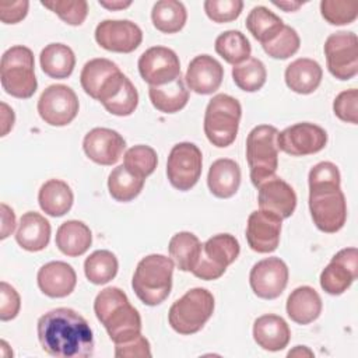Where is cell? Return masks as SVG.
<instances>
[{"instance_id":"74e56055","label":"cell","mask_w":358,"mask_h":358,"mask_svg":"<svg viewBox=\"0 0 358 358\" xmlns=\"http://www.w3.org/2000/svg\"><path fill=\"white\" fill-rule=\"evenodd\" d=\"M117 70L116 63L105 57H96L87 62L80 74V83L87 95L96 99L103 83Z\"/></svg>"},{"instance_id":"484cf974","label":"cell","mask_w":358,"mask_h":358,"mask_svg":"<svg viewBox=\"0 0 358 358\" xmlns=\"http://www.w3.org/2000/svg\"><path fill=\"white\" fill-rule=\"evenodd\" d=\"M323 70L320 64L309 57H299L291 62L284 73L287 87L302 95L312 94L322 83Z\"/></svg>"},{"instance_id":"4fadbf2b","label":"cell","mask_w":358,"mask_h":358,"mask_svg":"<svg viewBox=\"0 0 358 358\" xmlns=\"http://www.w3.org/2000/svg\"><path fill=\"white\" fill-rule=\"evenodd\" d=\"M327 144V133L323 127L302 122L295 123L277 134V147L292 157H303L322 151Z\"/></svg>"},{"instance_id":"5bb4252c","label":"cell","mask_w":358,"mask_h":358,"mask_svg":"<svg viewBox=\"0 0 358 358\" xmlns=\"http://www.w3.org/2000/svg\"><path fill=\"white\" fill-rule=\"evenodd\" d=\"M138 73L150 87L165 85L180 77L178 55L165 46L148 48L138 59Z\"/></svg>"},{"instance_id":"cb8c5ba5","label":"cell","mask_w":358,"mask_h":358,"mask_svg":"<svg viewBox=\"0 0 358 358\" xmlns=\"http://www.w3.org/2000/svg\"><path fill=\"white\" fill-rule=\"evenodd\" d=\"M253 338L266 351L284 350L291 338L288 323L278 315L267 313L259 316L253 323Z\"/></svg>"},{"instance_id":"603a6c76","label":"cell","mask_w":358,"mask_h":358,"mask_svg":"<svg viewBox=\"0 0 358 358\" xmlns=\"http://www.w3.org/2000/svg\"><path fill=\"white\" fill-rule=\"evenodd\" d=\"M39 289L50 298H64L70 295L77 284L74 268L66 262L55 260L43 264L36 275Z\"/></svg>"},{"instance_id":"277c9868","label":"cell","mask_w":358,"mask_h":358,"mask_svg":"<svg viewBox=\"0 0 358 358\" xmlns=\"http://www.w3.org/2000/svg\"><path fill=\"white\" fill-rule=\"evenodd\" d=\"M175 263L164 255H148L143 257L134 270L131 288L137 298L148 306L162 303L172 289V274Z\"/></svg>"},{"instance_id":"c3c4849f","label":"cell","mask_w":358,"mask_h":358,"mask_svg":"<svg viewBox=\"0 0 358 358\" xmlns=\"http://www.w3.org/2000/svg\"><path fill=\"white\" fill-rule=\"evenodd\" d=\"M115 357L117 358H145L151 357V347L148 340L138 334L137 337L126 341L115 344Z\"/></svg>"},{"instance_id":"60d3db41","label":"cell","mask_w":358,"mask_h":358,"mask_svg":"<svg viewBox=\"0 0 358 358\" xmlns=\"http://www.w3.org/2000/svg\"><path fill=\"white\" fill-rule=\"evenodd\" d=\"M158 164V155L150 145L138 144L129 148L123 157V165L134 175L145 179L150 176Z\"/></svg>"},{"instance_id":"681fc988","label":"cell","mask_w":358,"mask_h":358,"mask_svg":"<svg viewBox=\"0 0 358 358\" xmlns=\"http://www.w3.org/2000/svg\"><path fill=\"white\" fill-rule=\"evenodd\" d=\"M29 3L27 0L18 1H0V20L3 24H17L22 21L28 14Z\"/></svg>"},{"instance_id":"db71d44e","label":"cell","mask_w":358,"mask_h":358,"mask_svg":"<svg viewBox=\"0 0 358 358\" xmlns=\"http://www.w3.org/2000/svg\"><path fill=\"white\" fill-rule=\"evenodd\" d=\"M273 4L287 13L289 11H296L299 7H302V1H294V0H282V1H273Z\"/></svg>"},{"instance_id":"9c48e42d","label":"cell","mask_w":358,"mask_h":358,"mask_svg":"<svg viewBox=\"0 0 358 358\" xmlns=\"http://www.w3.org/2000/svg\"><path fill=\"white\" fill-rule=\"evenodd\" d=\"M239 252L241 246L234 235L217 234L203 243L199 262L192 273L200 280H217L238 259Z\"/></svg>"},{"instance_id":"f6af8a7d","label":"cell","mask_w":358,"mask_h":358,"mask_svg":"<svg viewBox=\"0 0 358 358\" xmlns=\"http://www.w3.org/2000/svg\"><path fill=\"white\" fill-rule=\"evenodd\" d=\"M204 11L207 17L217 22H231L236 20L243 8L242 0H206L204 1Z\"/></svg>"},{"instance_id":"11a10c76","label":"cell","mask_w":358,"mask_h":358,"mask_svg":"<svg viewBox=\"0 0 358 358\" xmlns=\"http://www.w3.org/2000/svg\"><path fill=\"white\" fill-rule=\"evenodd\" d=\"M288 357H313V351H310L306 345H296L288 352Z\"/></svg>"},{"instance_id":"b9f144b4","label":"cell","mask_w":358,"mask_h":358,"mask_svg":"<svg viewBox=\"0 0 358 358\" xmlns=\"http://www.w3.org/2000/svg\"><path fill=\"white\" fill-rule=\"evenodd\" d=\"M263 50L273 59H288L299 50L301 39L298 32L289 27L284 25L282 29L267 43L262 45Z\"/></svg>"},{"instance_id":"7a4b0ae2","label":"cell","mask_w":358,"mask_h":358,"mask_svg":"<svg viewBox=\"0 0 358 358\" xmlns=\"http://www.w3.org/2000/svg\"><path fill=\"white\" fill-rule=\"evenodd\" d=\"M340 182V171L333 162H319L309 171L310 215L316 228L326 234L340 231L347 220V201Z\"/></svg>"},{"instance_id":"6da1fadb","label":"cell","mask_w":358,"mask_h":358,"mask_svg":"<svg viewBox=\"0 0 358 358\" xmlns=\"http://www.w3.org/2000/svg\"><path fill=\"white\" fill-rule=\"evenodd\" d=\"M38 338L45 352L56 358H88L94 354V334L74 309L56 308L38 320Z\"/></svg>"},{"instance_id":"ac0fdd59","label":"cell","mask_w":358,"mask_h":358,"mask_svg":"<svg viewBox=\"0 0 358 358\" xmlns=\"http://www.w3.org/2000/svg\"><path fill=\"white\" fill-rule=\"evenodd\" d=\"M96 101L115 116H129L138 105V92L127 76L117 70L103 83Z\"/></svg>"},{"instance_id":"ee69618b","label":"cell","mask_w":358,"mask_h":358,"mask_svg":"<svg viewBox=\"0 0 358 358\" xmlns=\"http://www.w3.org/2000/svg\"><path fill=\"white\" fill-rule=\"evenodd\" d=\"M320 14L331 25H347L358 15V3L347 0H322Z\"/></svg>"},{"instance_id":"f907efd6","label":"cell","mask_w":358,"mask_h":358,"mask_svg":"<svg viewBox=\"0 0 358 358\" xmlns=\"http://www.w3.org/2000/svg\"><path fill=\"white\" fill-rule=\"evenodd\" d=\"M15 229V214L11 207L1 203V239H6Z\"/></svg>"},{"instance_id":"f5cc1de1","label":"cell","mask_w":358,"mask_h":358,"mask_svg":"<svg viewBox=\"0 0 358 358\" xmlns=\"http://www.w3.org/2000/svg\"><path fill=\"white\" fill-rule=\"evenodd\" d=\"M98 3H99V6H102L108 10H112V11L123 10V8H127L131 6L130 0H127V1H124V0H99Z\"/></svg>"},{"instance_id":"7dc6e473","label":"cell","mask_w":358,"mask_h":358,"mask_svg":"<svg viewBox=\"0 0 358 358\" xmlns=\"http://www.w3.org/2000/svg\"><path fill=\"white\" fill-rule=\"evenodd\" d=\"M21 298L15 288L6 281L0 282V319L3 322L14 319L20 313Z\"/></svg>"},{"instance_id":"d6a6232c","label":"cell","mask_w":358,"mask_h":358,"mask_svg":"<svg viewBox=\"0 0 358 358\" xmlns=\"http://www.w3.org/2000/svg\"><path fill=\"white\" fill-rule=\"evenodd\" d=\"M201 246L203 243L194 234L182 231L171 238L168 250L171 259L179 270L192 273L199 262Z\"/></svg>"},{"instance_id":"1f68e13d","label":"cell","mask_w":358,"mask_h":358,"mask_svg":"<svg viewBox=\"0 0 358 358\" xmlns=\"http://www.w3.org/2000/svg\"><path fill=\"white\" fill-rule=\"evenodd\" d=\"M148 96L152 106L162 113H176L183 109L189 101V90L182 77L175 81L148 88Z\"/></svg>"},{"instance_id":"2e32d148","label":"cell","mask_w":358,"mask_h":358,"mask_svg":"<svg viewBox=\"0 0 358 358\" xmlns=\"http://www.w3.org/2000/svg\"><path fill=\"white\" fill-rule=\"evenodd\" d=\"M96 43L109 52L130 53L143 41V31L130 20H103L95 28Z\"/></svg>"},{"instance_id":"ba28073f","label":"cell","mask_w":358,"mask_h":358,"mask_svg":"<svg viewBox=\"0 0 358 358\" xmlns=\"http://www.w3.org/2000/svg\"><path fill=\"white\" fill-rule=\"evenodd\" d=\"M213 294L201 287L189 289L169 308L168 322L171 327L183 336L200 331L214 312Z\"/></svg>"},{"instance_id":"d590c367","label":"cell","mask_w":358,"mask_h":358,"mask_svg":"<svg viewBox=\"0 0 358 358\" xmlns=\"http://www.w3.org/2000/svg\"><path fill=\"white\" fill-rule=\"evenodd\" d=\"M282 20L264 6H257L250 10L246 17V28L256 41L262 45L271 41L284 27Z\"/></svg>"},{"instance_id":"44dd1931","label":"cell","mask_w":358,"mask_h":358,"mask_svg":"<svg viewBox=\"0 0 358 358\" xmlns=\"http://www.w3.org/2000/svg\"><path fill=\"white\" fill-rule=\"evenodd\" d=\"M224 78V67L210 55H199L190 60L185 83L189 90L200 95L215 92Z\"/></svg>"},{"instance_id":"f546056e","label":"cell","mask_w":358,"mask_h":358,"mask_svg":"<svg viewBox=\"0 0 358 358\" xmlns=\"http://www.w3.org/2000/svg\"><path fill=\"white\" fill-rule=\"evenodd\" d=\"M41 210L50 217H62L70 211L74 194L71 187L60 179H49L45 182L38 193Z\"/></svg>"},{"instance_id":"f1b7e54d","label":"cell","mask_w":358,"mask_h":358,"mask_svg":"<svg viewBox=\"0 0 358 358\" xmlns=\"http://www.w3.org/2000/svg\"><path fill=\"white\" fill-rule=\"evenodd\" d=\"M91 243V229L83 221L69 220L63 222L56 231V246L66 256H81L90 249Z\"/></svg>"},{"instance_id":"e575fe53","label":"cell","mask_w":358,"mask_h":358,"mask_svg":"<svg viewBox=\"0 0 358 358\" xmlns=\"http://www.w3.org/2000/svg\"><path fill=\"white\" fill-rule=\"evenodd\" d=\"M145 179L130 172L123 164L113 168L108 176V190L116 201H130L136 199L144 187Z\"/></svg>"},{"instance_id":"816d5d0a","label":"cell","mask_w":358,"mask_h":358,"mask_svg":"<svg viewBox=\"0 0 358 358\" xmlns=\"http://www.w3.org/2000/svg\"><path fill=\"white\" fill-rule=\"evenodd\" d=\"M15 122V116H14V110L6 103L1 102V137L7 136V133L13 129Z\"/></svg>"},{"instance_id":"9a60e30c","label":"cell","mask_w":358,"mask_h":358,"mask_svg":"<svg viewBox=\"0 0 358 358\" xmlns=\"http://www.w3.org/2000/svg\"><path fill=\"white\" fill-rule=\"evenodd\" d=\"M288 267L280 257H266L253 264L249 282L250 288L262 299L278 298L288 284Z\"/></svg>"},{"instance_id":"30bf717a","label":"cell","mask_w":358,"mask_h":358,"mask_svg":"<svg viewBox=\"0 0 358 358\" xmlns=\"http://www.w3.org/2000/svg\"><path fill=\"white\" fill-rule=\"evenodd\" d=\"M203 155L200 148L189 141L172 147L166 161V176L169 183L182 192L190 190L200 179Z\"/></svg>"},{"instance_id":"4dcf8cb0","label":"cell","mask_w":358,"mask_h":358,"mask_svg":"<svg viewBox=\"0 0 358 358\" xmlns=\"http://www.w3.org/2000/svg\"><path fill=\"white\" fill-rule=\"evenodd\" d=\"M42 71L50 78L64 80L71 76L76 66V56L70 46L64 43L46 45L39 56Z\"/></svg>"},{"instance_id":"8d00e7d4","label":"cell","mask_w":358,"mask_h":358,"mask_svg":"<svg viewBox=\"0 0 358 358\" xmlns=\"http://www.w3.org/2000/svg\"><path fill=\"white\" fill-rule=\"evenodd\" d=\"M215 52L229 64H241L248 60L252 53L249 39L241 31L229 29L220 34L215 39Z\"/></svg>"},{"instance_id":"7402d4cb","label":"cell","mask_w":358,"mask_h":358,"mask_svg":"<svg viewBox=\"0 0 358 358\" xmlns=\"http://www.w3.org/2000/svg\"><path fill=\"white\" fill-rule=\"evenodd\" d=\"M257 201L260 210L270 211L284 220L294 214L296 194L291 185L278 176H273L259 186Z\"/></svg>"},{"instance_id":"7bdbcfd3","label":"cell","mask_w":358,"mask_h":358,"mask_svg":"<svg viewBox=\"0 0 358 358\" xmlns=\"http://www.w3.org/2000/svg\"><path fill=\"white\" fill-rule=\"evenodd\" d=\"M41 4L53 11L69 25H81L88 14V3L84 0H48Z\"/></svg>"},{"instance_id":"8fae6325","label":"cell","mask_w":358,"mask_h":358,"mask_svg":"<svg viewBox=\"0 0 358 358\" xmlns=\"http://www.w3.org/2000/svg\"><path fill=\"white\" fill-rule=\"evenodd\" d=\"M330 74L341 81L351 80L358 73V39L351 31H338L327 36L324 46Z\"/></svg>"},{"instance_id":"8992f818","label":"cell","mask_w":358,"mask_h":358,"mask_svg":"<svg viewBox=\"0 0 358 358\" xmlns=\"http://www.w3.org/2000/svg\"><path fill=\"white\" fill-rule=\"evenodd\" d=\"M241 116L242 106L236 98L228 94L214 95L204 113V134L207 140L218 148L231 145L236 138Z\"/></svg>"},{"instance_id":"d6986e66","label":"cell","mask_w":358,"mask_h":358,"mask_svg":"<svg viewBox=\"0 0 358 358\" xmlns=\"http://www.w3.org/2000/svg\"><path fill=\"white\" fill-rule=\"evenodd\" d=\"M282 218L264 211L255 210L248 217L246 241L252 250L257 253H271L278 248Z\"/></svg>"},{"instance_id":"bcb514c9","label":"cell","mask_w":358,"mask_h":358,"mask_svg":"<svg viewBox=\"0 0 358 358\" xmlns=\"http://www.w3.org/2000/svg\"><path fill=\"white\" fill-rule=\"evenodd\" d=\"M333 112L340 120L357 124L358 123V91L355 88L341 91L334 98Z\"/></svg>"},{"instance_id":"f35d334b","label":"cell","mask_w":358,"mask_h":358,"mask_svg":"<svg viewBox=\"0 0 358 358\" xmlns=\"http://www.w3.org/2000/svg\"><path fill=\"white\" fill-rule=\"evenodd\" d=\"M119 262L116 256L106 249L92 252L84 262V273L90 282L102 285L113 280L117 274Z\"/></svg>"},{"instance_id":"ab89813d","label":"cell","mask_w":358,"mask_h":358,"mask_svg":"<svg viewBox=\"0 0 358 358\" xmlns=\"http://www.w3.org/2000/svg\"><path fill=\"white\" fill-rule=\"evenodd\" d=\"M232 80L242 91L256 92L266 84V66L257 57H249L232 67Z\"/></svg>"},{"instance_id":"52a82bcc","label":"cell","mask_w":358,"mask_h":358,"mask_svg":"<svg viewBox=\"0 0 358 358\" xmlns=\"http://www.w3.org/2000/svg\"><path fill=\"white\" fill-rule=\"evenodd\" d=\"M277 134L278 130L270 124H259L248 134L246 161L250 171V180L256 187L275 176L278 168Z\"/></svg>"},{"instance_id":"5b68a950","label":"cell","mask_w":358,"mask_h":358,"mask_svg":"<svg viewBox=\"0 0 358 358\" xmlns=\"http://www.w3.org/2000/svg\"><path fill=\"white\" fill-rule=\"evenodd\" d=\"M35 60L29 48L15 45L1 56L0 80L3 90L20 99L31 98L38 88L35 77Z\"/></svg>"},{"instance_id":"4316f807","label":"cell","mask_w":358,"mask_h":358,"mask_svg":"<svg viewBox=\"0 0 358 358\" xmlns=\"http://www.w3.org/2000/svg\"><path fill=\"white\" fill-rule=\"evenodd\" d=\"M322 298L317 291L309 285L295 288L287 298V315L298 324H309L322 313Z\"/></svg>"},{"instance_id":"836d02e7","label":"cell","mask_w":358,"mask_h":358,"mask_svg":"<svg viewBox=\"0 0 358 358\" xmlns=\"http://www.w3.org/2000/svg\"><path fill=\"white\" fill-rule=\"evenodd\" d=\"M151 20L158 31L164 34H175L185 27L187 11L182 1L159 0L152 6Z\"/></svg>"},{"instance_id":"ffe728a7","label":"cell","mask_w":358,"mask_h":358,"mask_svg":"<svg viewBox=\"0 0 358 358\" xmlns=\"http://www.w3.org/2000/svg\"><path fill=\"white\" fill-rule=\"evenodd\" d=\"M126 148V141L116 130L94 127L83 140L85 155L99 165H113L119 161Z\"/></svg>"},{"instance_id":"83f0119b","label":"cell","mask_w":358,"mask_h":358,"mask_svg":"<svg viewBox=\"0 0 358 358\" xmlns=\"http://www.w3.org/2000/svg\"><path fill=\"white\" fill-rule=\"evenodd\" d=\"M207 185L215 197H232L241 185V168L238 162L231 158L215 159L208 169Z\"/></svg>"},{"instance_id":"e0dca14e","label":"cell","mask_w":358,"mask_h":358,"mask_svg":"<svg viewBox=\"0 0 358 358\" xmlns=\"http://www.w3.org/2000/svg\"><path fill=\"white\" fill-rule=\"evenodd\" d=\"M358 275V250L345 248L338 250L320 273V287L330 295L344 294Z\"/></svg>"},{"instance_id":"7c38bea8","label":"cell","mask_w":358,"mask_h":358,"mask_svg":"<svg viewBox=\"0 0 358 358\" xmlns=\"http://www.w3.org/2000/svg\"><path fill=\"white\" fill-rule=\"evenodd\" d=\"M78 98L64 84H53L43 90L38 99V113L49 126L62 127L71 123L78 113Z\"/></svg>"},{"instance_id":"d4e9b609","label":"cell","mask_w":358,"mask_h":358,"mask_svg":"<svg viewBox=\"0 0 358 358\" xmlns=\"http://www.w3.org/2000/svg\"><path fill=\"white\" fill-rule=\"evenodd\" d=\"M50 232V222L43 215L35 211H27L20 218L15 241L28 252H39L49 245Z\"/></svg>"},{"instance_id":"3957f363","label":"cell","mask_w":358,"mask_h":358,"mask_svg":"<svg viewBox=\"0 0 358 358\" xmlns=\"http://www.w3.org/2000/svg\"><path fill=\"white\" fill-rule=\"evenodd\" d=\"M94 312L115 344L141 334V316L117 287H106L95 296Z\"/></svg>"}]
</instances>
